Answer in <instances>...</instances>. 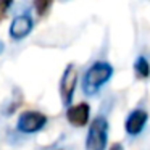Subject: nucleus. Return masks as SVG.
<instances>
[{
	"label": "nucleus",
	"mask_w": 150,
	"mask_h": 150,
	"mask_svg": "<svg viewBox=\"0 0 150 150\" xmlns=\"http://www.w3.org/2000/svg\"><path fill=\"white\" fill-rule=\"evenodd\" d=\"M110 150H123V147L120 145V144H113V145H111V149Z\"/></svg>",
	"instance_id": "obj_11"
},
{
	"label": "nucleus",
	"mask_w": 150,
	"mask_h": 150,
	"mask_svg": "<svg viewBox=\"0 0 150 150\" xmlns=\"http://www.w3.org/2000/svg\"><path fill=\"white\" fill-rule=\"evenodd\" d=\"M76 81H78V73H76V68L73 65H68L65 68L62 74V79H60V97H62V102L69 107L73 102V95H74V89H76Z\"/></svg>",
	"instance_id": "obj_4"
},
{
	"label": "nucleus",
	"mask_w": 150,
	"mask_h": 150,
	"mask_svg": "<svg viewBox=\"0 0 150 150\" xmlns=\"http://www.w3.org/2000/svg\"><path fill=\"white\" fill-rule=\"evenodd\" d=\"M147 120H149L147 111L139 110V108L131 111L129 116L126 118V124H124L126 132L129 134V136H137V134H140L142 129L145 127V124H147Z\"/></svg>",
	"instance_id": "obj_7"
},
{
	"label": "nucleus",
	"mask_w": 150,
	"mask_h": 150,
	"mask_svg": "<svg viewBox=\"0 0 150 150\" xmlns=\"http://www.w3.org/2000/svg\"><path fill=\"white\" fill-rule=\"evenodd\" d=\"M134 68H136V74L139 78H147L150 74V65L144 57H139L134 63Z\"/></svg>",
	"instance_id": "obj_8"
},
{
	"label": "nucleus",
	"mask_w": 150,
	"mask_h": 150,
	"mask_svg": "<svg viewBox=\"0 0 150 150\" xmlns=\"http://www.w3.org/2000/svg\"><path fill=\"white\" fill-rule=\"evenodd\" d=\"M45 124H47V116L42 115L40 111H24V113H21L20 120H18L16 127L20 132L33 134L40 131Z\"/></svg>",
	"instance_id": "obj_3"
},
{
	"label": "nucleus",
	"mask_w": 150,
	"mask_h": 150,
	"mask_svg": "<svg viewBox=\"0 0 150 150\" xmlns=\"http://www.w3.org/2000/svg\"><path fill=\"white\" fill-rule=\"evenodd\" d=\"M2 52H4V44L0 42V53H2Z\"/></svg>",
	"instance_id": "obj_12"
},
{
	"label": "nucleus",
	"mask_w": 150,
	"mask_h": 150,
	"mask_svg": "<svg viewBox=\"0 0 150 150\" xmlns=\"http://www.w3.org/2000/svg\"><path fill=\"white\" fill-rule=\"evenodd\" d=\"M111 76H113V66L107 62H97L86 71L82 89L87 95H94L98 89H102V86L107 84Z\"/></svg>",
	"instance_id": "obj_1"
},
{
	"label": "nucleus",
	"mask_w": 150,
	"mask_h": 150,
	"mask_svg": "<svg viewBox=\"0 0 150 150\" xmlns=\"http://www.w3.org/2000/svg\"><path fill=\"white\" fill-rule=\"evenodd\" d=\"M33 26H34L33 18H31L28 13L16 16L13 21H11V26H10V36H11V39H15V40L24 39L26 36H29V34H31Z\"/></svg>",
	"instance_id": "obj_6"
},
{
	"label": "nucleus",
	"mask_w": 150,
	"mask_h": 150,
	"mask_svg": "<svg viewBox=\"0 0 150 150\" xmlns=\"http://www.w3.org/2000/svg\"><path fill=\"white\" fill-rule=\"evenodd\" d=\"M11 2H13V0H0V21L5 18L7 10L11 7Z\"/></svg>",
	"instance_id": "obj_10"
},
{
	"label": "nucleus",
	"mask_w": 150,
	"mask_h": 150,
	"mask_svg": "<svg viewBox=\"0 0 150 150\" xmlns=\"http://www.w3.org/2000/svg\"><path fill=\"white\" fill-rule=\"evenodd\" d=\"M108 144V120L97 116L89 126L86 150H105Z\"/></svg>",
	"instance_id": "obj_2"
},
{
	"label": "nucleus",
	"mask_w": 150,
	"mask_h": 150,
	"mask_svg": "<svg viewBox=\"0 0 150 150\" xmlns=\"http://www.w3.org/2000/svg\"><path fill=\"white\" fill-rule=\"evenodd\" d=\"M52 4H53V0H34V8H36L39 16H44L50 10Z\"/></svg>",
	"instance_id": "obj_9"
},
{
	"label": "nucleus",
	"mask_w": 150,
	"mask_h": 150,
	"mask_svg": "<svg viewBox=\"0 0 150 150\" xmlns=\"http://www.w3.org/2000/svg\"><path fill=\"white\" fill-rule=\"evenodd\" d=\"M89 115H91V107L89 103H81L78 105H69L68 110H66V120L69 124L76 127H82L89 123Z\"/></svg>",
	"instance_id": "obj_5"
}]
</instances>
